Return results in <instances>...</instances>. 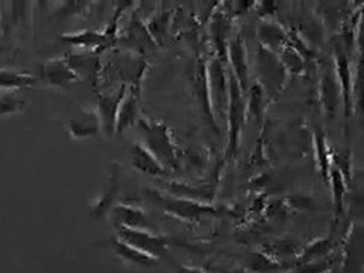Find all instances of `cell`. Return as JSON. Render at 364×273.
Instances as JSON below:
<instances>
[{
	"mask_svg": "<svg viewBox=\"0 0 364 273\" xmlns=\"http://www.w3.org/2000/svg\"><path fill=\"white\" fill-rule=\"evenodd\" d=\"M26 102L14 93H5L0 96V117L11 116L25 108Z\"/></svg>",
	"mask_w": 364,
	"mask_h": 273,
	"instance_id": "obj_28",
	"label": "cell"
},
{
	"mask_svg": "<svg viewBox=\"0 0 364 273\" xmlns=\"http://www.w3.org/2000/svg\"><path fill=\"white\" fill-rule=\"evenodd\" d=\"M131 164L147 176H166L168 173L141 141L134 143L131 147Z\"/></svg>",
	"mask_w": 364,
	"mask_h": 273,
	"instance_id": "obj_15",
	"label": "cell"
},
{
	"mask_svg": "<svg viewBox=\"0 0 364 273\" xmlns=\"http://www.w3.org/2000/svg\"><path fill=\"white\" fill-rule=\"evenodd\" d=\"M136 124L143 135V144L167 172L179 168V152L167 124L146 117H140Z\"/></svg>",
	"mask_w": 364,
	"mask_h": 273,
	"instance_id": "obj_1",
	"label": "cell"
},
{
	"mask_svg": "<svg viewBox=\"0 0 364 273\" xmlns=\"http://www.w3.org/2000/svg\"><path fill=\"white\" fill-rule=\"evenodd\" d=\"M147 31L152 36V38L155 40V43L161 44L164 37L167 36L168 32V26H170V13H159L155 14L154 17H151L149 23H147Z\"/></svg>",
	"mask_w": 364,
	"mask_h": 273,
	"instance_id": "obj_25",
	"label": "cell"
},
{
	"mask_svg": "<svg viewBox=\"0 0 364 273\" xmlns=\"http://www.w3.org/2000/svg\"><path fill=\"white\" fill-rule=\"evenodd\" d=\"M211 36H213V41L218 48V58L223 63L225 56H226V50H228V44H230L231 40V23H230V17L219 13L218 16H214L213 21H211Z\"/></svg>",
	"mask_w": 364,
	"mask_h": 273,
	"instance_id": "obj_20",
	"label": "cell"
},
{
	"mask_svg": "<svg viewBox=\"0 0 364 273\" xmlns=\"http://www.w3.org/2000/svg\"><path fill=\"white\" fill-rule=\"evenodd\" d=\"M208 75V91H210V104L213 108L214 119H226L228 109V97H230V90H228V76L225 72L223 63L213 56L207 64Z\"/></svg>",
	"mask_w": 364,
	"mask_h": 273,
	"instance_id": "obj_5",
	"label": "cell"
},
{
	"mask_svg": "<svg viewBox=\"0 0 364 273\" xmlns=\"http://www.w3.org/2000/svg\"><path fill=\"white\" fill-rule=\"evenodd\" d=\"M228 109H226V123H228V154L235 155L240 143V135L243 131V124L246 122V99L243 91L238 87L232 73L228 77Z\"/></svg>",
	"mask_w": 364,
	"mask_h": 273,
	"instance_id": "obj_3",
	"label": "cell"
},
{
	"mask_svg": "<svg viewBox=\"0 0 364 273\" xmlns=\"http://www.w3.org/2000/svg\"><path fill=\"white\" fill-rule=\"evenodd\" d=\"M114 222L117 228H134V230H151V222L146 213L129 203H117L112 208Z\"/></svg>",
	"mask_w": 364,
	"mask_h": 273,
	"instance_id": "obj_17",
	"label": "cell"
},
{
	"mask_svg": "<svg viewBox=\"0 0 364 273\" xmlns=\"http://www.w3.org/2000/svg\"><path fill=\"white\" fill-rule=\"evenodd\" d=\"M314 143H316V152H317V161L321 164L322 168V175L323 179L328 182V176H329V168H331V159H329V151H328V144L325 140V135L322 131L316 129L314 134Z\"/></svg>",
	"mask_w": 364,
	"mask_h": 273,
	"instance_id": "obj_26",
	"label": "cell"
},
{
	"mask_svg": "<svg viewBox=\"0 0 364 273\" xmlns=\"http://www.w3.org/2000/svg\"><path fill=\"white\" fill-rule=\"evenodd\" d=\"M249 264H250V269H252L257 273H266V272L270 273L272 270H275V269L279 267L278 264L272 263V261L267 259L264 255H259V254H254L252 259L249 261Z\"/></svg>",
	"mask_w": 364,
	"mask_h": 273,
	"instance_id": "obj_29",
	"label": "cell"
},
{
	"mask_svg": "<svg viewBox=\"0 0 364 273\" xmlns=\"http://www.w3.org/2000/svg\"><path fill=\"white\" fill-rule=\"evenodd\" d=\"M140 120V93L139 90L134 87H128L127 93H124L116 117V132L122 134L128 131L134 123H139Z\"/></svg>",
	"mask_w": 364,
	"mask_h": 273,
	"instance_id": "obj_11",
	"label": "cell"
},
{
	"mask_svg": "<svg viewBox=\"0 0 364 273\" xmlns=\"http://www.w3.org/2000/svg\"><path fill=\"white\" fill-rule=\"evenodd\" d=\"M334 72L337 76V81L340 85V93H341V102H343L345 107V117L350 116L352 109V73H350V63L348 56L341 52H334Z\"/></svg>",
	"mask_w": 364,
	"mask_h": 273,
	"instance_id": "obj_13",
	"label": "cell"
},
{
	"mask_svg": "<svg viewBox=\"0 0 364 273\" xmlns=\"http://www.w3.org/2000/svg\"><path fill=\"white\" fill-rule=\"evenodd\" d=\"M228 61L231 65V73L235 77V81L243 91V95L247 93L249 90V61H247V52L245 41L240 36H235L230 40L226 50Z\"/></svg>",
	"mask_w": 364,
	"mask_h": 273,
	"instance_id": "obj_7",
	"label": "cell"
},
{
	"mask_svg": "<svg viewBox=\"0 0 364 273\" xmlns=\"http://www.w3.org/2000/svg\"><path fill=\"white\" fill-rule=\"evenodd\" d=\"M40 76L44 82L53 87H67L79 81L77 75L72 70L65 56L63 58H50L41 65Z\"/></svg>",
	"mask_w": 364,
	"mask_h": 273,
	"instance_id": "obj_10",
	"label": "cell"
},
{
	"mask_svg": "<svg viewBox=\"0 0 364 273\" xmlns=\"http://www.w3.org/2000/svg\"><path fill=\"white\" fill-rule=\"evenodd\" d=\"M278 55L284 68H286L287 72H291L294 75H299L304 72V67H305L304 56L301 55L299 50H296L290 43L287 46H284Z\"/></svg>",
	"mask_w": 364,
	"mask_h": 273,
	"instance_id": "obj_24",
	"label": "cell"
},
{
	"mask_svg": "<svg viewBox=\"0 0 364 273\" xmlns=\"http://www.w3.org/2000/svg\"><path fill=\"white\" fill-rule=\"evenodd\" d=\"M128 87L122 85L117 91L114 93L104 95L100 93L97 96V112L102 122V132H105L107 135H111L112 132H116V117H117V111L120 107V102L127 93Z\"/></svg>",
	"mask_w": 364,
	"mask_h": 273,
	"instance_id": "obj_9",
	"label": "cell"
},
{
	"mask_svg": "<svg viewBox=\"0 0 364 273\" xmlns=\"http://www.w3.org/2000/svg\"><path fill=\"white\" fill-rule=\"evenodd\" d=\"M112 250L117 254L119 258H122L123 261H127V263L134 264V266L152 267L156 264V261H158L154 257L141 252V250L132 247L131 245L119 240V238H114L112 240Z\"/></svg>",
	"mask_w": 364,
	"mask_h": 273,
	"instance_id": "obj_21",
	"label": "cell"
},
{
	"mask_svg": "<svg viewBox=\"0 0 364 273\" xmlns=\"http://www.w3.org/2000/svg\"><path fill=\"white\" fill-rule=\"evenodd\" d=\"M36 76L29 73H20L14 70H6V68H0V90L13 93L21 88H28L36 84Z\"/></svg>",
	"mask_w": 364,
	"mask_h": 273,
	"instance_id": "obj_22",
	"label": "cell"
},
{
	"mask_svg": "<svg viewBox=\"0 0 364 273\" xmlns=\"http://www.w3.org/2000/svg\"><path fill=\"white\" fill-rule=\"evenodd\" d=\"M175 273H205L200 269H195V267H188V266H181V264H173Z\"/></svg>",
	"mask_w": 364,
	"mask_h": 273,
	"instance_id": "obj_31",
	"label": "cell"
},
{
	"mask_svg": "<svg viewBox=\"0 0 364 273\" xmlns=\"http://www.w3.org/2000/svg\"><path fill=\"white\" fill-rule=\"evenodd\" d=\"M65 58L70 64L72 70L77 75L79 79H87L90 82H96L99 70H100V61L97 53L90 55H65Z\"/></svg>",
	"mask_w": 364,
	"mask_h": 273,
	"instance_id": "obj_19",
	"label": "cell"
},
{
	"mask_svg": "<svg viewBox=\"0 0 364 273\" xmlns=\"http://www.w3.org/2000/svg\"><path fill=\"white\" fill-rule=\"evenodd\" d=\"M67 132L73 140H85L102 132L97 109H81L67 120Z\"/></svg>",
	"mask_w": 364,
	"mask_h": 273,
	"instance_id": "obj_8",
	"label": "cell"
},
{
	"mask_svg": "<svg viewBox=\"0 0 364 273\" xmlns=\"http://www.w3.org/2000/svg\"><path fill=\"white\" fill-rule=\"evenodd\" d=\"M61 40L67 44L95 50V53H99L100 50L107 49L109 46V41H112V38H109L105 32H97V31H90V29L64 33V36H61Z\"/></svg>",
	"mask_w": 364,
	"mask_h": 273,
	"instance_id": "obj_18",
	"label": "cell"
},
{
	"mask_svg": "<svg viewBox=\"0 0 364 273\" xmlns=\"http://www.w3.org/2000/svg\"><path fill=\"white\" fill-rule=\"evenodd\" d=\"M146 195L163 211L175 215V218L181 220L195 222L203 218V215L218 214V211L211 208L210 205H205L202 202L186 199V198H179L175 195H166V193H161L158 190H147Z\"/></svg>",
	"mask_w": 364,
	"mask_h": 273,
	"instance_id": "obj_2",
	"label": "cell"
},
{
	"mask_svg": "<svg viewBox=\"0 0 364 273\" xmlns=\"http://www.w3.org/2000/svg\"><path fill=\"white\" fill-rule=\"evenodd\" d=\"M329 184L333 187V198H334V208H336V214L340 215L343 213V199L346 195V181L343 173L334 166H331L329 168V176H328Z\"/></svg>",
	"mask_w": 364,
	"mask_h": 273,
	"instance_id": "obj_23",
	"label": "cell"
},
{
	"mask_svg": "<svg viewBox=\"0 0 364 273\" xmlns=\"http://www.w3.org/2000/svg\"><path fill=\"white\" fill-rule=\"evenodd\" d=\"M123 41L128 46L131 52L139 53V55L154 50L158 46L152 38L149 31H147L146 23H143L141 18L139 17H134V20H131L127 33H124L123 37Z\"/></svg>",
	"mask_w": 364,
	"mask_h": 273,
	"instance_id": "obj_12",
	"label": "cell"
},
{
	"mask_svg": "<svg viewBox=\"0 0 364 273\" xmlns=\"http://www.w3.org/2000/svg\"><path fill=\"white\" fill-rule=\"evenodd\" d=\"M264 90L261 88V85L257 82L255 85H252L249 91V97L246 100V109L249 114L252 116L261 117L263 114V108H264Z\"/></svg>",
	"mask_w": 364,
	"mask_h": 273,
	"instance_id": "obj_27",
	"label": "cell"
},
{
	"mask_svg": "<svg viewBox=\"0 0 364 273\" xmlns=\"http://www.w3.org/2000/svg\"><path fill=\"white\" fill-rule=\"evenodd\" d=\"M329 246H331V243H329L328 240H321L317 242L314 245H311L309 249H306V254H305V259H314V258H318L322 257L323 254H326L329 250Z\"/></svg>",
	"mask_w": 364,
	"mask_h": 273,
	"instance_id": "obj_30",
	"label": "cell"
},
{
	"mask_svg": "<svg viewBox=\"0 0 364 273\" xmlns=\"http://www.w3.org/2000/svg\"><path fill=\"white\" fill-rule=\"evenodd\" d=\"M257 65L259 77L258 84L264 90V95L272 96L279 93L287 75V70L284 68L279 60V55L263 48V46H259L257 55Z\"/></svg>",
	"mask_w": 364,
	"mask_h": 273,
	"instance_id": "obj_4",
	"label": "cell"
},
{
	"mask_svg": "<svg viewBox=\"0 0 364 273\" xmlns=\"http://www.w3.org/2000/svg\"><path fill=\"white\" fill-rule=\"evenodd\" d=\"M258 40L259 46L279 53L284 46L289 44V33L278 21L272 18H263L258 25Z\"/></svg>",
	"mask_w": 364,
	"mask_h": 273,
	"instance_id": "obj_14",
	"label": "cell"
},
{
	"mask_svg": "<svg viewBox=\"0 0 364 273\" xmlns=\"http://www.w3.org/2000/svg\"><path fill=\"white\" fill-rule=\"evenodd\" d=\"M341 93L340 85L337 81V76L334 72V67L325 68L322 77H321V102L326 117L333 119L334 114L340 105Z\"/></svg>",
	"mask_w": 364,
	"mask_h": 273,
	"instance_id": "obj_16",
	"label": "cell"
},
{
	"mask_svg": "<svg viewBox=\"0 0 364 273\" xmlns=\"http://www.w3.org/2000/svg\"><path fill=\"white\" fill-rule=\"evenodd\" d=\"M117 238L141 252L159 259L166 257L168 240L164 235L152 234L151 230H134V228H117Z\"/></svg>",
	"mask_w": 364,
	"mask_h": 273,
	"instance_id": "obj_6",
	"label": "cell"
}]
</instances>
